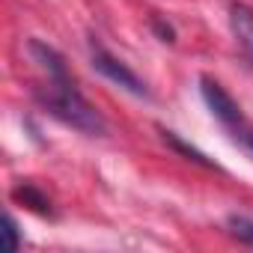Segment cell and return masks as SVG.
<instances>
[{
    "label": "cell",
    "instance_id": "8",
    "mask_svg": "<svg viewBox=\"0 0 253 253\" xmlns=\"http://www.w3.org/2000/svg\"><path fill=\"white\" fill-rule=\"evenodd\" d=\"M226 229H229L232 238H238L241 244L253 247V220H250V217H244V214H229V217H226Z\"/></svg>",
    "mask_w": 253,
    "mask_h": 253
},
{
    "label": "cell",
    "instance_id": "2",
    "mask_svg": "<svg viewBox=\"0 0 253 253\" xmlns=\"http://www.w3.org/2000/svg\"><path fill=\"white\" fill-rule=\"evenodd\" d=\"M89 63H92V69L98 72V75H104L107 81H113L116 86H122V89H128L131 95H137V98H149V86H146V81L143 78H137L128 66H125L122 60H116L95 36L89 39Z\"/></svg>",
    "mask_w": 253,
    "mask_h": 253
},
{
    "label": "cell",
    "instance_id": "3",
    "mask_svg": "<svg viewBox=\"0 0 253 253\" xmlns=\"http://www.w3.org/2000/svg\"><path fill=\"white\" fill-rule=\"evenodd\" d=\"M200 92H203V101L209 104V110L214 113V119L223 125V128L229 131V128H235L238 122H244V113H241V104L214 81V78H209V75H203L200 78Z\"/></svg>",
    "mask_w": 253,
    "mask_h": 253
},
{
    "label": "cell",
    "instance_id": "5",
    "mask_svg": "<svg viewBox=\"0 0 253 253\" xmlns=\"http://www.w3.org/2000/svg\"><path fill=\"white\" fill-rule=\"evenodd\" d=\"M229 27L235 33V42L241 45V51L253 60V6L232 3L229 6Z\"/></svg>",
    "mask_w": 253,
    "mask_h": 253
},
{
    "label": "cell",
    "instance_id": "1",
    "mask_svg": "<svg viewBox=\"0 0 253 253\" xmlns=\"http://www.w3.org/2000/svg\"><path fill=\"white\" fill-rule=\"evenodd\" d=\"M36 98H39V104H42L51 116H57L60 122L72 125V128H78V131H84V134H89V137L107 134L104 116L84 98V92L75 86L72 78H60V81H51V78H48V81L36 89Z\"/></svg>",
    "mask_w": 253,
    "mask_h": 253
},
{
    "label": "cell",
    "instance_id": "11",
    "mask_svg": "<svg viewBox=\"0 0 253 253\" xmlns=\"http://www.w3.org/2000/svg\"><path fill=\"white\" fill-rule=\"evenodd\" d=\"M149 27L155 30V36H158L161 42H167V45H173V42H176V30H173L167 21H161L158 15H152V18H149Z\"/></svg>",
    "mask_w": 253,
    "mask_h": 253
},
{
    "label": "cell",
    "instance_id": "4",
    "mask_svg": "<svg viewBox=\"0 0 253 253\" xmlns=\"http://www.w3.org/2000/svg\"><path fill=\"white\" fill-rule=\"evenodd\" d=\"M27 54H30L33 63L45 72V78H51V81L72 78V75H69V66H66V60H63V54H60L57 48H51L48 42H42V39H30V42H27Z\"/></svg>",
    "mask_w": 253,
    "mask_h": 253
},
{
    "label": "cell",
    "instance_id": "9",
    "mask_svg": "<svg viewBox=\"0 0 253 253\" xmlns=\"http://www.w3.org/2000/svg\"><path fill=\"white\" fill-rule=\"evenodd\" d=\"M229 134H232V140H235V143H241V146L253 155V125H250L247 119H244V122H238L235 128H229Z\"/></svg>",
    "mask_w": 253,
    "mask_h": 253
},
{
    "label": "cell",
    "instance_id": "10",
    "mask_svg": "<svg viewBox=\"0 0 253 253\" xmlns=\"http://www.w3.org/2000/svg\"><path fill=\"white\" fill-rule=\"evenodd\" d=\"M3 226H6V229H3V232H6V247H9V253H15V250L21 247V235H18V223H15V217H12L9 211L3 214Z\"/></svg>",
    "mask_w": 253,
    "mask_h": 253
},
{
    "label": "cell",
    "instance_id": "7",
    "mask_svg": "<svg viewBox=\"0 0 253 253\" xmlns=\"http://www.w3.org/2000/svg\"><path fill=\"white\" fill-rule=\"evenodd\" d=\"M12 200L21 203V206H27V209L36 211V214H54L48 194L39 191L33 182H21V185H15V188H12Z\"/></svg>",
    "mask_w": 253,
    "mask_h": 253
},
{
    "label": "cell",
    "instance_id": "6",
    "mask_svg": "<svg viewBox=\"0 0 253 253\" xmlns=\"http://www.w3.org/2000/svg\"><path fill=\"white\" fill-rule=\"evenodd\" d=\"M158 134H161V140H164L173 152H179L182 158H188V161H194V164H200V167H206V170H217V164H214L206 152H200L197 146H191L188 140H182L176 131H170V128H164V125H158Z\"/></svg>",
    "mask_w": 253,
    "mask_h": 253
}]
</instances>
